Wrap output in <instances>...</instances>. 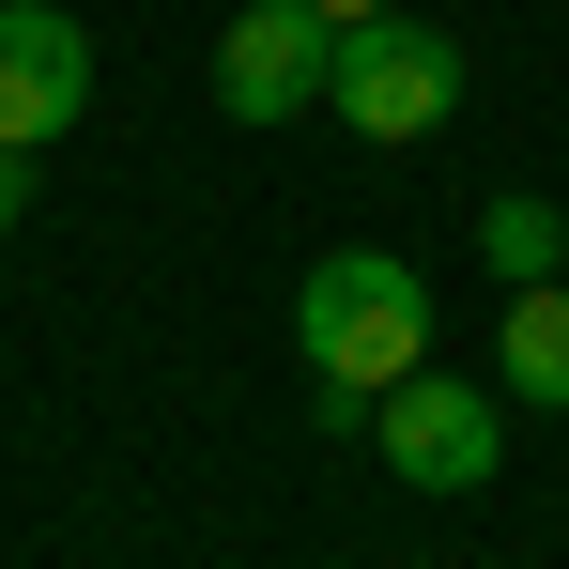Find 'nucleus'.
Masks as SVG:
<instances>
[{"instance_id":"obj_1","label":"nucleus","mask_w":569,"mask_h":569,"mask_svg":"<svg viewBox=\"0 0 569 569\" xmlns=\"http://www.w3.org/2000/svg\"><path fill=\"white\" fill-rule=\"evenodd\" d=\"M292 355H308V385H323L339 416H370L400 370H431V292H416V262H400V247H323V262L292 278Z\"/></svg>"},{"instance_id":"obj_2","label":"nucleus","mask_w":569,"mask_h":569,"mask_svg":"<svg viewBox=\"0 0 569 569\" xmlns=\"http://www.w3.org/2000/svg\"><path fill=\"white\" fill-rule=\"evenodd\" d=\"M323 108H339L355 139L400 154V139H431V123L462 108V47H447L431 16H355V31H339V62H323Z\"/></svg>"},{"instance_id":"obj_3","label":"nucleus","mask_w":569,"mask_h":569,"mask_svg":"<svg viewBox=\"0 0 569 569\" xmlns=\"http://www.w3.org/2000/svg\"><path fill=\"white\" fill-rule=\"evenodd\" d=\"M370 447L400 492H492V462H508V400L492 385H447V370H400L370 400Z\"/></svg>"},{"instance_id":"obj_4","label":"nucleus","mask_w":569,"mask_h":569,"mask_svg":"<svg viewBox=\"0 0 569 569\" xmlns=\"http://www.w3.org/2000/svg\"><path fill=\"white\" fill-rule=\"evenodd\" d=\"M323 62H339V16L323 0H247L216 31V108L231 123H292V108H323Z\"/></svg>"},{"instance_id":"obj_5","label":"nucleus","mask_w":569,"mask_h":569,"mask_svg":"<svg viewBox=\"0 0 569 569\" xmlns=\"http://www.w3.org/2000/svg\"><path fill=\"white\" fill-rule=\"evenodd\" d=\"M93 108V31L62 0H0V154H47Z\"/></svg>"},{"instance_id":"obj_6","label":"nucleus","mask_w":569,"mask_h":569,"mask_svg":"<svg viewBox=\"0 0 569 569\" xmlns=\"http://www.w3.org/2000/svg\"><path fill=\"white\" fill-rule=\"evenodd\" d=\"M492 370H508V400H539V416H569V278L508 292V323H492Z\"/></svg>"},{"instance_id":"obj_7","label":"nucleus","mask_w":569,"mask_h":569,"mask_svg":"<svg viewBox=\"0 0 569 569\" xmlns=\"http://www.w3.org/2000/svg\"><path fill=\"white\" fill-rule=\"evenodd\" d=\"M477 262H492V292H539V278H569V216H555L539 186L477 200Z\"/></svg>"},{"instance_id":"obj_8","label":"nucleus","mask_w":569,"mask_h":569,"mask_svg":"<svg viewBox=\"0 0 569 569\" xmlns=\"http://www.w3.org/2000/svg\"><path fill=\"white\" fill-rule=\"evenodd\" d=\"M16 216H31V154H0V231H16Z\"/></svg>"},{"instance_id":"obj_9","label":"nucleus","mask_w":569,"mask_h":569,"mask_svg":"<svg viewBox=\"0 0 569 569\" xmlns=\"http://www.w3.org/2000/svg\"><path fill=\"white\" fill-rule=\"evenodd\" d=\"M323 16H339V31H355V16H400V0H323Z\"/></svg>"}]
</instances>
